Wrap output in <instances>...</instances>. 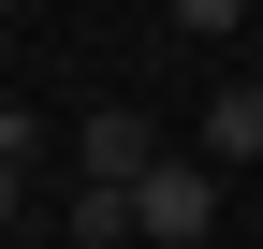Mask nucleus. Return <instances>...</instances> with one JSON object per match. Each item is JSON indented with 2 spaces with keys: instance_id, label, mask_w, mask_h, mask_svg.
<instances>
[{
  "instance_id": "nucleus-1",
  "label": "nucleus",
  "mask_w": 263,
  "mask_h": 249,
  "mask_svg": "<svg viewBox=\"0 0 263 249\" xmlns=\"http://www.w3.org/2000/svg\"><path fill=\"white\" fill-rule=\"evenodd\" d=\"M205 235H219V162L176 147V162L132 191V249H205Z\"/></svg>"
},
{
  "instance_id": "nucleus-2",
  "label": "nucleus",
  "mask_w": 263,
  "mask_h": 249,
  "mask_svg": "<svg viewBox=\"0 0 263 249\" xmlns=\"http://www.w3.org/2000/svg\"><path fill=\"white\" fill-rule=\"evenodd\" d=\"M73 162L103 176V191H146L176 147H161V117H132V103H103V117H73Z\"/></svg>"
},
{
  "instance_id": "nucleus-3",
  "label": "nucleus",
  "mask_w": 263,
  "mask_h": 249,
  "mask_svg": "<svg viewBox=\"0 0 263 249\" xmlns=\"http://www.w3.org/2000/svg\"><path fill=\"white\" fill-rule=\"evenodd\" d=\"M190 147H205L219 176H234V162H263V74H234V88H205V103H190Z\"/></svg>"
},
{
  "instance_id": "nucleus-4",
  "label": "nucleus",
  "mask_w": 263,
  "mask_h": 249,
  "mask_svg": "<svg viewBox=\"0 0 263 249\" xmlns=\"http://www.w3.org/2000/svg\"><path fill=\"white\" fill-rule=\"evenodd\" d=\"M73 235H88V249H117V235H132V191H103V176H88V191H73Z\"/></svg>"
},
{
  "instance_id": "nucleus-5",
  "label": "nucleus",
  "mask_w": 263,
  "mask_h": 249,
  "mask_svg": "<svg viewBox=\"0 0 263 249\" xmlns=\"http://www.w3.org/2000/svg\"><path fill=\"white\" fill-rule=\"evenodd\" d=\"M15 205H29V117L0 103V220H15Z\"/></svg>"
},
{
  "instance_id": "nucleus-6",
  "label": "nucleus",
  "mask_w": 263,
  "mask_h": 249,
  "mask_svg": "<svg viewBox=\"0 0 263 249\" xmlns=\"http://www.w3.org/2000/svg\"><path fill=\"white\" fill-rule=\"evenodd\" d=\"M161 15H176V29H205V44H219V29H234L249 0H161Z\"/></svg>"
}]
</instances>
